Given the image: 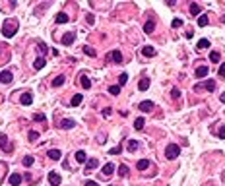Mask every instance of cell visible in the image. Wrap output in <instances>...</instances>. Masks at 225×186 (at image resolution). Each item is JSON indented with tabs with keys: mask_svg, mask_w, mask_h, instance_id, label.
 <instances>
[{
	"mask_svg": "<svg viewBox=\"0 0 225 186\" xmlns=\"http://www.w3.org/2000/svg\"><path fill=\"white\" fill-rule=\"evenodd\" d=\"M33 120H37V122H45V114H43V112L33 114Z\"/></svg>",
	"mask_w": 225,
	"mask_h": 186,
	"instance_id": "74e56055",
	"label": "cell"
},
{
	"mask_svg": "<svg viewBox=\"0 0 225 186\" xmlns=\"http://www.w3.org/2000/svg\"><path fill=\"white\" fill-rule=\"evenodd\" d=\"M107 60H109V62H115V64H122V54H120V51L109 53V54H107Z\"/></svg>",
	"mask_w": 225,
	"mask_h": 186,
	"instance_id": "277c9868",
	"label": "cell"
},
{
	"mask_svg": "<svg viewBox=\"0 0 225 186\" xmlns=\"http://www.w3.org/2000/svg\"><path fill=\"white\" fill-rule=\"evenodd\" d=\"M109 93H111V95H119V93H120V85H111V87H109Z\"/></svg>",
	"mask_w": 225,
	"mask_h": 186,
	"instance_id": "f546056e",
	"label": "cell"
},
{
	"mask_svg": "<svg viewBox=\"0 0 225 186\" xmlns=\"http://www.w3.org/2000/svg\"><path fill=\"white\" fill-rule=\"evenodd\" d=\"M179 153H180V147L177 144H169L165 147V157L167 159H175V157H179Z\"/></svg>",
	"mask_w": 225,
	"mask_h": 186,
	"instance_id": "7a4b0ae2",
	"label": "cell"
},
{
	"mask_svg": "<svg viewBox=\"0 0 225 186\" xmlns=\"http://www.w3.org/2000/svg\"><path fill=\"white\" fill-rule=\"evenodd\" d=\"M217 74H219V78H225V62L219 66V70H217Z\"/></svg>",
	"mask_w": 225,
	"mask_h": 186,
	"instance_id": "b9f144b4",
	"label": "cell"
},
{
	"mask_svg": "<svg viewBox=\"0 0 225 186\" xmlns=\"http://www.w3.org/2000/svg\"><path fill=\"white\" fill-rule=\"evenodd\" d=\"M84 186H97V182H95V180H88V182H85Z\"/></svg>",
	"mask_w": 225,
	"mask_h": 186,
	"instance_id": "c3c4849f",
	"label": "cell"
},
{
	"mask_svg": "<svg viewBox=\"0 0 225 186\" xmlns=\"http://www.w3.org/2000/svg\"><path fill=\"white\" fill-rule=\"evenodd\" d=\"M144 124H146V122H144V118H136L134 128H136V130H142V128H144Z\"/></svg>",
	"mask_w": 225,
	"mask_h": 186,
	"instance_id": "836d02e7",
	"label": "cell"
},
{
	"mask_svg": "<svg viewBox=\"0 0 225 186\" xmlns=\"http://www.w3.org/2000/svg\"><path fill=\"white\" fill-rule=\"evenodd\" d=\"M208 72H210V70L206 66H198V68H196V78H206Z\"/></svg>",
	"mask_w": 225,
	"mask_h": 186,
	"instance_id": "ac0fdd59",
	"label": "cell"
},
{
	"mask_svg": "<svg viewBox=\"0 0 225 186\" xmlns=\"http://www.w3.org/2000/svg\"><path fill=\"white\" fill-rule=\"evenodd\" d=\"M74 126H76V120H72V118H64L60 122V128H64V130H70V128H74Z\"/></svg>",
	"mask_w": 225,
	"mask_h": 186,
	"instance_id": "30bf717a",
	"label": "cell"
},
{
	"mask_svg": "<svg viewBox=\"0 0 225 186\" xmlns=\"http://www.w3.org/2000/svg\"><path fill=\"white\" fill-rule=\"evenodd\" d=\"M190 14H192V16H198V14H200V6L198 4H190Z\"/></svg>",
	"mask_w": 225,
	"mask_h": 186,
	"instance_id": "83f0119b",
	"label": "cell"
},
{
	"mask_svg": "<svg viewBox=\"0 0 225 186\" xmlns=\"http://www.w3.org/2000/svg\"><path fill=\"white\" fill-rule=\"evenodd\" d=\"M111 114H113V111H111V109H103V116H105V118H109Z\"/></svg>",
	"mask_w": 225,
	"mask_h": 186,
	"instance_id": "bcb514c9",
	"label": "cell"
},
{
	"mask_svg": "<svg viewBox=\"0 0 225 186\" xmlns=\"http://www.w3.org/2000/svg\"><path fill=\"white\" fill-rule=\"evenodd\" d=\"M126 82H128V74H120V76H119V85L122 87V85H124Z\"/></svg>",
	"mask_w": 225,
	"mask_h": 186,
	"instance_id": "e575fe53",
	"label": "cell"
},
{
	"mask_svg": "<svg viewBox=\"0 0 225 186\" xmlns=\"http://www.w3.org/2000/svg\"><path fill=\"white\" fill-rule=\"evenodd\" d=\"M74 39H76V33L74 31H70V33H66L62 37V45L64 47H68V45H72V43H74Z\"/></svg>",
	"mask_w": 225,
	"mask_h": 186,
	"instance_id": "ba28073f",
	"label": "cell"
},
{
	"mask_svg": "<svg viewBox=\"0 0 225 186\" xmlns=\"http://www.w3.org/2000/svg\"><path fill=\"white\" fill-rule=\"evenodd\" d=\"M208 21H210L208 16H200V18H198V25H200V27H206V25H208Z\"/></svg>",
	"mask_w": 225,
	"mask_h": 186,
	"instance_id": "4dcf8cb0",
	"label": "cell"
},
{
	"mask_svg": "<svg viewBox=\"0 0 225 186\" xmlns=\"http://www.w3.org/2000/svg\"><path fill=\"white\" fill-rule=\"evenodd\" d=\"M19 101H21V105H31L33 103V95H31V93H24Z\"/></svg>",
	"mask_w": 225,
	"mask_h": 186,
	"instance_id": "5bb4252c",
	"label": "cell"
},
{
	"mask_svg": "<svg viewBox=\"0 0 225 186\" xmlns=\"http://www.w3.org/2000/svg\"><path fill=\"white\" fill-rule=\"evenodd\" d=\"M45 58L43 56H39V58H35V62H33V66H35V70H41V68H45Z\"/></svg>",
	"mask_w": 225,
	"mask_h": 186,
	"instance_id": "44dd1931",
	"label": "cell"
},
{
	"mask_svg": "<svg viewBox=\"0 0 225 186\" xmlns=\"http://www.w3.org/2000/svg\"><path fill=\"white\" fill-rule=\"evenodd\" d=\"M85 19H88V23H89V25H93V23H95V18H93L91 14H85Z\"/></svg>",
	"mask_w": 225,
	"mask_h": 186,
	"instance_id": "7bdbcfd3",
	"label": "cell"
},
{
	"mask_svg": "<svg viewBox=\"0 0 225 186\" xmlns=\"http://www.w3.org/2000/svg\"><path fill=\"white\" fill-rule=\"evenodd\" d=\"M12 80H14L12 72H8V70H2V72H0V82L2 83H12Z\"/></svg>",
	"mask_w": 225,
	"mask_h": 186,
	"instance_id": "52a82bcc",
	"label": "cell"
},
{
	"mask_svg": "<svg viewBox=\"0 0 225 186\" xmlns=\"http://www.w3.org/2000/svg\"><path fill=\"white\" fill-rule=\"evenodd\" d=\"M155 53L157 51H155L154 47H142V54L144 56H155Z\"/></svg>",
	"mask_w": 225,
	"mask_h": 186,
	"instance_id": "d6986e66",
	"label": "cell"
},
{
	"mask_svg": "<svg viewBox=\"0 0 225 186\" xmlns=\"http://www.w3.org/2000/svg\"><path fill=\"white\" fill-rule=\"evenodd\" d=\"M138 146H140V144H138V140H128V151H136Z\"/></svg>",
	"mask_w": 225,
	"mask_h": 186,
	"instance_id": "484cf974",
	"label": "cell"
},
{
	"mask_svg": "<svg viewBox=\"0 0 225 186\" xmlns=\"http://www.w3.org/2000/svg\"><path fill=\"white\" fill-rule=\"evenodd\" d=\"M149 87V78H142L140 82H138V89H142V91H146Z\"/></svg>",
	"mask_w": 225,
	"mask_h": 186,
	"instance_id": "2e32d148",
	"label": "cell"
},
{
	"mask_svg": "<svg viewBox=\"0 0 225 186\" xmlns=\"http://www.w3.org/2000/svg\"><path fill=\"white\" fill-rule=\"evenodd\" d=\"M80 103H82V93H78V95H74V97H72V101H70V105H72V107H78Z\"/></svg>",
	"mask_w": 225,
	"mask_h": 186,
	"instance_id": "d4e9b609",
	"label": "cell"
},
{
	"mask_svg": "<svg viewBox=\"0 0 225 186\" xmlns=\"http://www.w3.org/2000/svg\"><path fill=\"white\" fill-rule=\"evenodd\" d=\"M76 161L78 163H88V155H85V151H82V149L76 151Z\"/></svg>",
	"mask_w": 225,
	"mask_h": 186,
	"instance_id": "e0dca14e",
	"label": "cell"
},
{
	"mask_svg": "<svg viewBox=\"0 0 225 186\" xmlns=\"http://www.w3.org/2000/svg\"><path fill=\"white\" fill-rule=\"evenodd\" d=\"M68 21V16L64 12H60V14H56V23H66Z\"/></svg>",
	"mask_w": 225,
	"mask_h": 186,
	"instance_id": "cb8c5ba5",
	"label": "cell"
},
{
	"mask_svg": "<svg viewBox=\"0 0 225 186\" xmlns=\"http://www.w3.org/2000/svg\"><path fill=\"white\" fill-rule=\"evenodd\" d=\"M210 60H212V62H219V53L212 51V53H210Z\"/></svg>",
	"mask_w": 225,
	"mask_h": 186,
	"instance_id": "8d00e7d4",
	"label": "cell"
},
{
	"mask_svg": "<svg viewBox=\"0 0 225 186\" xmlns=\"http://www.w3.org/2000/svg\"><path fill=\"white\" fill-rule=\"evenodd\" d=\"M47 155H49V157H50V159H53V161H58V159H60V155H62V153H60V151H58V149H50V151H49V153H47Z\"/></svg>",
	"mask_w": 225,
	"mask_h": 186,
	"instance_id": "603a6c76",
	"label": "cell"
},
{
	"mask_svg": "<svg viewBox=\"0 0 225 186\" xmlns=\"http://www.w3.org/2000/svg\"><path fill=\"white\" fill-rule=\"evenodd\" d=\"M80 83H82V87H84V89H89V87H91L89 78H88V76H84V74L80 76Z\"/></svg>",
	"mask_w": 225,
	"mask_h": 186,
	"instance_id": "9a60e30c",
	"label": "cell"
},
{
	"mask_svg": "<svg viewBox=\"0 0 225 186\" xmlns=\"http://www.w3.org/2000/svg\"><path fill=\"white\" fill-rule=\"evenodd\" d=\"M200 89H208V91H215V82H214V80H208L206 83H198V85H194V91H200Z\"/></svg>",
	"mask_w": 225,
	"mask_h": 186,
	"instance_id": "3957f363",
	"label": "cell"
},
{
	"mask_svg": "<svg viewBox=\"0 0 225 186\" xmlns=\"http://www.w3.org/2000/svg\"><path fill=\"white\" fill-rule=\"evenodd\" d=\"M184 35H186V37H188V39H192V37H194V31H192V29H190V31H186V33H184Z\"/></svg>",
	"mask_w": 225,
	"mask_h": 186,
	"instance_id": "681fc988",
	"label": "cell"
},
{
	"mask_svg": "<svg viewBox=\"0 0 225 186\" xmlns=\"http://www.w3.org/2000/svg\"><path fill=\"white\" fill-rule=\"evenodd\" d=\"M217 136H219L221 140H225V126H221V128H219V132H217Z\"/></svg>",
	"mask_w": 225,
	"mask_h": 186,
	"instance_id": "f6af8a7d",
	"label": "cell"
},
{
	"mask_svg": "<svg viewBox=\"0 0 225 186\" xmlns=\"http://www.w3.org/2000/svg\"><path fill=\"white\" fill-rule=\"evenodd\" d=\"M97 165H99V161H97V159H88V163H85V171H84V173H91V171L95 169Z\"/></svg>",
	"mask_w": 225,
	"mask_h": 186,
	"instance_id": "9c48e42d",
	"label": "cell"
},
{
	"mask_svg": "<svg viewBox=\"0 0 225 186\" xmlns=\"http://www.w3.org/2000/svg\"><path fill=\"white\" fill-rule=\"evenodd\" d=\"M27 136H29V140H31V142L39 140V132H35V130H29V134H27Z\"/></svg>",
	"mask_w": 225,
	"mask_h": 186,
	"instance_id": "ab89813d",
	"label": "cell"
},
{
	"mask_svg": "<svg viewBox=\"0 0 225 186\" xmlns=\"http://www.w3.org/2000/svg\"><path fill=\"white\" fill-rule=\"evenodd\" d=\"M111 186H113V184H111Z\"/></svg>",
	"mask_w": 225,
	"mask_h": 186,
	"instance_id": "f5cc1de1",
	"label": "cell"
},
{
	"mask_svg": "<svg viewBox=\"0 0 225 186\" xmlns=\"http://www.w3.org/2000/svg\"><path fill=\"white\" fill-rule=\"evenodd\" d=\"M223 21H225V16H223Z\"/></svg>",
	"mask_w": 225,
	"mask_h": 186,
	"instance_id": "816d5d0a",
	"label": "cell"
},
{
	"mask_svg": "<svg viewBox=\"0 0 225 186\" xmlns=\"http://www.w3.org/2000/svg\"><path fill=\"white\" fill-rule=\"evenodd\" d=\"M120 151H122V146H117V147H113V149H111V155H119Z\"/></svg>",
	"mask_w": 225,
	"mask_h": 186,
	"instance_id": "60d3db41",
	"label": "cell"
},
{
	"mask_svg": "<svg viewBox=\"0 0 225 186\" xmlns=\"http://www.w3.org/2000/svg\"><path fill=\"white\" fill-rule=\"evenodd\" d=\"M219 99H221V103H225V93H221V97H219Z\"/></svg>",
	"mask_w": 225,
	"mask_h": 186,
	"instance_id": "f907efd6",
	"label": "cell"
},
{
	"mask_svg": "<svg viewBox=\"0 0 225 186\" xmlns=\"http://www.w3.org/2000/svg\"><path fill=\"white\" fill-rule=\"evenodd\" d=\"M49 182L53 184V186H58V184L62 182V178H60V175H58V173H54V171H50V173H49Z\"/></svg>",
	"mask_w": 225,
	"mask_h": 186,
	"instance_id": "8992f818",
	"label": "cell"
},
{
	"mask_svg": "<svg viewBox=\"0 0 225 186\" xmlns=\"http://www.w3.org/2000/svg\"><path fill=\"white\" fill-rule=\"evenodd\" d=\"M62 83H64V76H56L54 80H53V85H54V87H60Z\"/></svg>",
	"mask_w": 225,
	"mask_h": 186,
	"instance_id": "4316f807",
	"label": "cell"
},
{
	"mask_svg": "<svg viewBox=\"0 0 225 186\" xmlns=\"http://www.w3.org/2000/svg\"><path fill=\"white\" fill-rule=\"evenodd\" d=\"M84 53H85V54H89V56H95V54H97V53H95V49H91L89 45H85V47H84Z\"/></svg>",
	"mask_w": 225,
	"mask_h": 186,
	"instance_id": "d6a6232c",
	"label": "cell"
},
{
	"mask_svg": "<svg viewBox=\"0 0 225 186\" xmlns=\"http://www.w3.org/2000/svg\"><path fill=\"white\" fill-rule=\"evenodd\" d=\"M183 25V19H173V27H180Z\"/></svg>",
	"mask_w": 225,
	"mask_h": 186,
	"instance_id": "7dc6e473",
	"label": "cell"
},
{
	"mask_svg": "<svg viewBox=\"0 0 225 186\" xmlns=\"http://www.w3.org/2000/svg\"><path fill=\"white\" fill-rule=\"evenodd\" d=\"M128 175V167L126 165H120L119 167V176H126Z\"/></svg>",
	"mask_w": 225,
	"mask_h": 186,
	"instance_id": "d590c367",
	"label": "cell"
},
{
	"mask_svg": "<svg viewBox=\"0 0 225 186\" xmlns=\"http://www.w3.org/2000/svg\"><path fill=\"white\" fill-rule=\"evenodd\" d=\"M21 180H24V178H21V175H18V173L10 175V184H12V186H19Z\"/></svg>",
	"mask_w": 225,
	"mask_h": 186,
	"instance_id": "7c38bea8",
	"label": "cell"
},
{
	"mask_svg": "<svg viewBox=\"0 0 225 186\" xmlns=\"http://www.w3.org/2000/svg\"><path fill=\"white\" fill-rule=\"evenodd\" d=\"M0 149H4V151H12V149H14V146L10 144V140L8 138H6V136L2 134V136H0Z\"/></svg>",
	"mask_w": 225,
	"mask_h": 186,
	"instance_id": "5b68a950",
	"label": "cell"
},
{
	"mask_svg": "<svg viewBox=\"0 0 225 186\" xmlns=\"http://www.w3.org/2000/svg\"><path fill=\"white\" fill-rule=\"evenodd\" d=\"M151 109H154V101H142V103H140V111L149 112Z\"/></svg>",
	"mask_w": 225,
	"mask_h": 186,
	"instance_id": "4fadbf2b",
	"label": "cell"
},
{
	"mask_svg": "<svg viewBox=\"0 0 225 186\" xmlns=\"http://www.w3.org/2000/svg\"><path fill=\"white\" fill-rule=\"evenodd\" d=\"M208 47H210V41L202 39V41H198V47H196V49H200V51H202V49H208Z\"/></svg>",
	"mask_w": 225,
	"mask_h": 186,
	"instance_id": "f1b7e54d",
	"label": "cell"
},
{
	"mask_svg": "<svg viewBox=\"0 0 225 186\" xmlns=\"http://www.w3.org/2000/svg\"><path fill=\"white\" fill-rule=\"evenodd\" d=\"M171 97H173V99H179V97H180V91H179V89H173V91H171Z\"/></svg>",
	"mask_w": 225,
	"mask_h": 186,
	"instance_id": "ee69618b",
	"label": "cell"
},
{
	"mask_svg": "<svg viewBox=\"0 0 225 186\" xmlns=\"http://www.w3.org/2000/svg\"><path fill=\"white\" fill-rule=\"evenodd\" d=\"M115 173V165H113V163H107V165L103 167V175L105 176H111Z\"/></svg>",
	"mask_w": 225,
	"mask_h": 186,
	"instance_id": "ffe728a7",
	"label": "cell"
},
{
	"mask_svg": "<svg viewBox=\"0 0 225 186\" xmlns=\"http://www.w3.org/2000/svg\"><path fill=\"white\" fill-rule=\"evenodd\" d=\"M18 27H19L18 19H14V18L6 19L4 25H2V35H4V37H14V35H16V31H18Z\"/></svg>",
	"mask_w": 225,
	"mask_h": 186,
	"instance_id": "6da1fadb",
	"label": "cell"
},
{
	"mask_svg": "<svg viewBox=\"0 0 225 186\" xmlns=\"http://www.w3.org/2000/svg\"><path fill=\"white\" fill-rule=\"evenodd\" d=\"M24 165H25V167H31V165H33V157H31V155L24 157Z\"/></svg>",
	"mask_w": 225,
	"mask_h": 186,
	"instance_id": "f35d334b",
	"label": "cell"
},
{
	"mask_svg": "<svg viewBox=\"0 0 225 186\" xmlns=\"http://www.w3.org/2000/svg\"><path fill=\"white\" fill-rule=\"evenodd\" d=\"M37 47H39V51H41L43 54H47V53H49V49H47V45H45L43 41H37Z\"/></svg>",
	"mask_w": 225,
	"mask_h": 186,
	"instance_id": "1f68e13d",
	"label": "cell"
},
{
	"mask_svg": "<svg viewBox=\"0 0 225 186\" xmlns=\"http://www.w3.org/2000/svg\"><path fill=\"white\" fill-rule=\"evenodd\" d=\"M136 167H138V171H146L149 167V161L148 159H140V161L136 163Z\"/></svg>",
	"mask_w": 225,
	"mask_h": 186,
	"instance_id": "7402d4cb",
	"label": "cell"
},
{
	"mask_svg": "<svg viewBox=\"0 0 225 186\" xmlns=\"http://www.w3.org/2000/svg\"><path fill=\"white\" fill-rule=\"evenodd\" d=\"M154 29H155V21L154 19H148L146 23H144V31L149 35V33H154Z\"/></svg>",
	"mask_w": 225,
	"mask_h": 186,
	"instance_id": "8fae6325",
	"label": "cell"
}]
</instances>
